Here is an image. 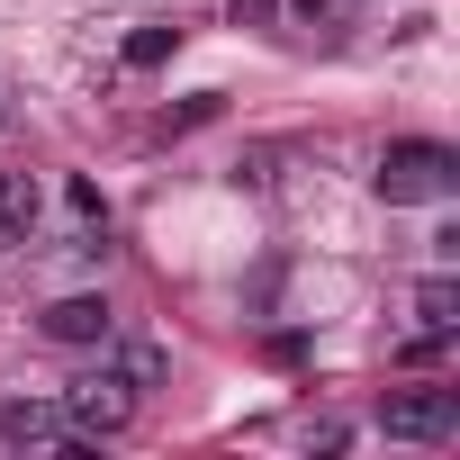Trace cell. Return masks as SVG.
<instances>
[{"label": "cell", "instance_id": "obj_1", "mask_svg": "<svg viewBox=\"0 0 460 460\" xmlns=\"http://www.w3.org/2000/svg\"><path fill=\"white\" fill-rule=\"evenodd\" d=\"M370 190H379L388 208H424V199H451V190H460V154H451V145H424V136H406V145H388V154H379Z\"/></svg>", "mask_w": 460, "mask_h": 460}, {"label": "cell", "instance_id": "obj_2", "mask_svg": "<svg viewBox=\"0 0 460 460\" xmlns=\"http://www.w3.org/2000/svg\"><path fill=\"white\" fill-rule=\"evenodd\" d=\"M55 406H64L73 442H109V433H127V415H136V388H127L118 370H91V379H73Z\"/></svg>", "mask_w": 460, "mask_h": 460}, {"label": "cell", "instance_id": "obj_3", "mask_svg": "<svg viewBox=\"0 0 460 460\" xmlns=\"http://www.w3.org/2000/svg\"><path fill=\"white\" fill-rule=\"evenodd\" d=\"M379 433L388 442H451L460 433V388H397L379 406Z\"/></svg>", "mask_w": 460, "mask_h": 460}, {"label": "cell", "instance_id": "obj_4", "mask_svg": "<svg viewBox=\"0 0 460 460\" xmlns=\"http://www.w3.org/2000/svg\"><path fill=\"white\" fill-rule=\"evenodd\" d=\"M109 325H118L109 298H55V307H46V343H73V352H82V343H109Z\"/></svg>", "mask_w": 460, "mask_h": 460}, {"label": "cell", "instance_id": "obj_5", "mask_svg": "<svg viewBox=\"0 0 460 460\" xmlns=\"http://www.w3.org/2000/svg\"><path fill=\"white\" fill-rule=\"evenodd\" d=\"M0 442H46V451H82L64 406H0Z\"/></svg>", "mask_w": 460, "mask_h": 460}, {"label": "cell", "instance_id": "obj_6", "mask_svg": "<svg viewBox=\"0 0 460 460\" xmlns=\"http://www.w3.org/2000/svg\"><path fill=\"white\" fill-rule=\"evenodd\" d=\"M37 208H46L37 172H0V244H28L37 235Z\"/></svg>", "mask_w": 460, "mask_h": 460}, {"label": "cell", "instance_id": "obj_7", "mask_svg": "<svg viewBox=\"0 0 460 460\" xmlns=\"http://www.w3.org/2000/svg\"><path fill=\"white\" fill-rule=\"evenodd\" d=\"M415 316H424V334H460V280L433 271V280L415 289Z\"/></svg>", "mask_w": 460, "mask_h": 460}, {"label": "cell", "instance_id": "obj_8", "mask_svg": "<svg viewBox=\"0 0 460 460\" xmlns=\"http://www.w3.org/2000/svg\"><path fill=\"white\" fill-rule=\"evenodd\" d=\"M109 343H118V379H127V388H154V379H163V343H154V334H118V325H109Z\"/></svg>", "mask_w": 460, "mask_h": 460}, {"label": "cell", "instance_id": "obj_9", "mask_svg": "<svg viewBox=\"0 0 460 460\" xmlns=\"http://www.w3.org/2000/svg\"><path fill=\"white\" fill-rule=\"evenodd\" d=\"M172 46H181V28H136V37H127V64L154 73V64H172Z\"/></svg>", "mask_w": 460, "mask_h": 460}, {"label": "cell", "instance_id": "obj_10", "mask_svg": "<svg viewBox=\"0 0 460 460\" xmlns=\"http://www.w3.org/2000/svg\"><path fill=\"white\" fill-rule=\"evenodd\" d=\"M280 10V0H235V19H271Z\"/></svg>", "mask_w": 460, "mask_h": 460}]
</instances>
